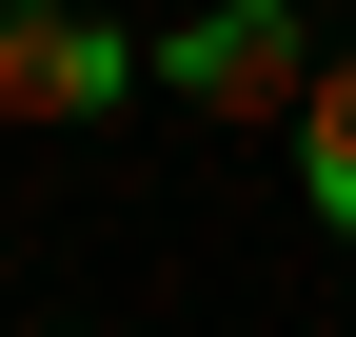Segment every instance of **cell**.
<instances>
[{
    "label": "cell",
    "instance_id": "7a4b0ae2",
    "mask_svg": "<svg viewBox=\"0 0 356 337\" xmlns=\"http://www.w3.org/2000/svg\"><path fill=\"white\" fill-rule=\"evenodd\" d=\"M297 60H317V40H297V0H198V20L159 40V79H178L198 119H277Z\"/></svg>",
    "mask_w": 356,
    "mask_h": 337
},
{
    "label": "cell",
    "instance_id": "6da1fadb",
    "mask_svg": "<svg viewBox=\"0 0 356 337\" xmlns=\"http://www.w3.org/2000/svg\"><path fill=\"white\" fill-rule=\"evenodd\" d=\"M139 100V40L79 20V0H0V119H119Z\"/></svg>",
    "mask_w": 356,
    "mask_h": 337
},
{
    "label": "cell",
    "instance_id": "3957f363",
    "mask_svg": "<svg viewBox=\"0 0 356 337\" xmlns=\"http://www.w3.org/2000/svg\"><path fill=\"white\" fill-rule=\"evenodd\" d=\"M277 119H297V179H317V219L356 238V60H297V100H277Z\"/></svg>",
    "mask_w": 356,
    "mask_h": 337
}]
</instances>
